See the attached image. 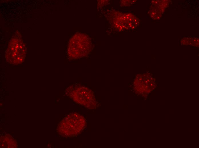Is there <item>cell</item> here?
<instances>
[{
	"mask_svg": "<svg viewBox=\"0 0 199 148\" xmlns=\"http://www.w3.org/2000/svg\"><path fill=\"white\" fill-rule=\"evenodd\" d=\"M86 122L84 117L77 113L67 115L58 125L59 133L65 137L77 135L85 128Z\"/></svg>",
	"mask_w": 199,
	"mask_h": 148,
	"instance_id": "obj_1",
	"label": "cell"
},
{
	"mask_svg": "<svg viewBox=\"0 0 199 148\" xmlns=\"http://www.w3.org/2000/svg\"><path fill=\"white\" fill-rule=\"evenodd\" d=\"M25 44L20 33L17 31L10 40L5 52V57L9 63L17 65L22 63L27 53Z\"/></svg>",
	"mask_w": 199,
	"mask_h": 148,
	"instance_id": "obj_2",
	"label": "cell"
},
{
	"mask_svg": "<svg viewBox=\"0 0 199 148\" xmlns=\"http://www.w3.org/2000/svg\"><path fill=\"white\" fill-rule=\"evenodd\" d=\"M89 37L81 33H77L70 40L67 53L71 59H77L86 56L91 50Z\"/></svg>",
	"mask_w": 199,
	"mask_h": 148,
	"instance_id": "obj_3",
	"label": "cell"
},
{
	"mask_svg": "<svg viewBox=\"0 0 199 148\" xmlns=\"http://www.w3.org/2000/svg\"><path fill=\"white\" fill-rule=\"evenodd\" d=\"M67 94L75 102L88 108L95 104L93 92L87 88L80 85H73L67 89Z\"/></svg>",
	"mask_w": 199,
	"mask_h": 148,
	"instance_id": "obj_4",
	"label": "cell"
},
{
	"mask_svg": "<svg viewBox=\"0 0 199 148\" xmlns=\"http://www.w3.org/2000/svg\"><path fill=\"white\" fill-rule=\"evenodd\" d=\"M10 136H8V137H2L3 139L1 140V145H3L4 147L7 148H14L15 147L16 142L13 138L11 137L10 140H9L10 137Z\"/></svg>",
	"mask_w": 199,
	"mask_h": 148,
	"instance_id": "obj_5",
	"label": "cell"
},
{
	"mask_svg": "<svg viewBox=\"0 0 199 148\" xmlns=\"http://www.w3.org/2000/svg\"><path fill=\"white\" fill-rule=\"evenodd\" d=\"M181 44L184 45H189L190 43L188 38H185L182 39L181 41Z\"/></svg>",
	"mask_w": 199,
	"mask_h": 148,
	"instance_id": "obj_6",
	"label": "cell"
},
{
	"mask_svg": "<svg viewBox=\"0 0 199 148\" xmlns=\"http://www.w3.org/2000/svg\"><path fill=\"white\" fill-rule=\"evenodd\" d=\"M192 45L194 46L198 47L199 39L197 38H192Z\"/></svg>",
	"mask_w": 199,
	"mask_h": 148,
	"instance_id": "obj_7",
	"label": "cell"
}]
</instances>
